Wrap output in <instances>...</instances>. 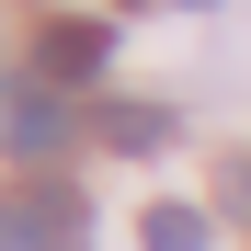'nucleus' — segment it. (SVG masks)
<instances>
[{"mask_svg": "<svg viewBox=\"0 0 251 251\" xmlns=\"http://www.w3.org/2000/svg\"><path fill=\"white\" fill-rule=\"evenodd\" d=\"M114 69V23L103 12H46L34 23V80L46 92H80V80H103Z\"/></svg>", "mask_w": 251, "mask_h": 251, "instance_id": "1", "label": "nucleus"}, {"mask_svg": "<svg viewBox=\"0 0 251 251\" xmlns=\"http://www.w3.org/2000/svg\"><path fill=\"white\" fill-rule=\"evenodd\" d=\"M80 137V126H69V103L46 92V80H34V92H12V103H0V160H23V172H46V160Z\"/></svg>", "mask_w": 251, "mask_h": 251, "instance_id": "2", "label": "nucleus"}, {"mask_svg": "<svg viewBox=\"0 0 251 251\" xmlns=\"http://www.w3.org/2000/svg\"><path fill=\"white\" fill-rule=\"evenodd\" d=\"M12 217L34 228V251H80V240H92V217H80V194H69V183H23V194H12Z\"/></svg>", "mask_w": 251, "mask_h": 251, "instance_id": "3", "label": "nucleus"}, {"mask_svg": "<svg viewBox=\"0 0 251 251\" xmlns=\"http://www.w3.org/2000/svg\"><path fill=\"white\" fill-rule=\"evenodd\" d=\"M92 137L126 149V160H160V149H172V103H103V114H92Z\"/></svg>", "mask_w": 251, "mask_h": 251, "instance_id": "4", "label": "nucleus"}, {"mask_svg": "<svg viewBox=\"0 0 251 251\" xmlns=\"http://www.w3.org/2000/svg\"><path fill=\"white\" fill-rule=\"evenodd\" d=\"M137 240H149V251H205V217H194V205H149Z\"/></svg>", "mask_w": 251, "mask_h": 251, "instance_id": "5", "label": "nucleus"}, {"mask_svg": "<svg viewBox=\"0 0 251 251\" xmlns=\"http://www.w3.org/2000/svg\"><path fill=\"white\" fill-rule=\"evenodd\" d=\"M217 205H228V217L251 228V160H217Z\"/></svg>", "mask_w": 251, "mask_h": 251, "instance_id": "6", "label": "nucleus"}, {"mask_svg": "<svg viewBox=\"0 0 251 251\" xmlns=\"http://www.w3.org/2000/svg\"><path fill=\"white\" fill-rule=\"evenodd\" d=\"M0 251H34V228L12 217V194H0Z\"/></svg>", "mask_w": 251, "mask_h": 251, "instance_id": "7", "label": "nucleus"}, {"mask_svg": "<svg viewBox=\"0 0 251 251\" xmlns=\"http://www.w3.org/2000/svg\"><path fill=\"white\" fill-rule=\"evenodd\" d=\"M172 12H217V0H172Z\"/></svg>", "mask_w": 251, "mask_h": 251, "instance_id": "8", "label": "nucleus"}]
</instances>
